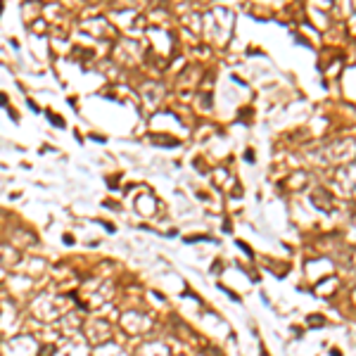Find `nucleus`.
<instances>
[{"label": "nucleus", "instance_id": "f257e3e1", "mask_svg": "<svg viewBox=\"0 0 356 356\" xmlns=\"http://www.w3.org/2000/svg\"><path fill=\"white\" fill-rule=\"evenodd\" d=\"M0 12H2V5H0Z\"/></svg>", "mask_w": 356, "mask_h": 356}]
</instances>
